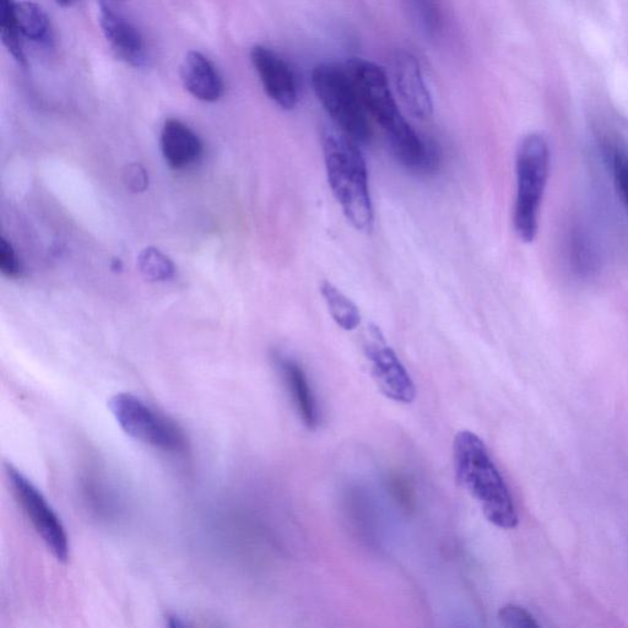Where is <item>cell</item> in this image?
<instances>
[{"label":"cell","instance_id":"1","mask_svg":"<svg viewBox=\"0 0 628 628\" xmlns=\"http://www.w3.org/2000/svg\"><path fill=\"white\" fill-rule=\"evenodd\" d=\"M367 113L380 124L397 160L413 172L435 170L436 150L419 137L400 112L384 70L377 64L353 58L345 64Z\"/></svg>","mask_w":628,"mask_h":628},{"label":"cell","instance_id":"2","mask_svg":"<svg viewBox=\"0 0 628 628\" xmlns=\"http://www.w3.org/2000/svg\"><path fill=\"white\" fill-rule=\"evenodd\" d=\"M322 150L328 183L348 223L362 234H371L375 227L366 161L359 144L329 126L322 131Z\"/></svg>","mask_w":628,"mask_h":628},{"label":"cell","instance_id":"3","mask_svg":"<svg viewBox=\"0 0 628 628\" xmlns=\"http://www.w3.org/2000/svg\"><path fill=\"white\" fill-rule=\"evenodd\" d=\"M453 462L458 483L478 501L487 521L502 529L516 528L519 518L510 489L483 440L460 431L453 442Z\"/></svg>","mask_w":628,"mask_h":628},{"label":"cell","instance_id":"4","mask_svg":"<svg viewBox=\"0 0 628 628\" xmlns=\"http://www.w3.org/2000/svg\"><path fill=\"white\" fill-rule=\"evenodd\" d=\"M550 169L549 146L543 135L529 134L517 151V197L513 224L525 243L534 241L539 229V214Z\"/></svg>","mask_w":628,"mask_h":628},{"label":"cell","instance_id":"5","mask_svg":"<svg viewBox=\"0 0 628 628\" xmlns=\"http://www.w3.org/2000/svg\"><path fill=\"white\" fill-rule=\"evenodd\" d=\"M312 86L335 127L357 144H368L372 128L367 111L345 67L321 63L312 72Z\"/></svg>","mask_w":628,"mask_h":628},{"label":"cell","instance_id":"6","mask_svg":"<svg viewBox=\"0 0 628 628\" xmlns=\"http://www.w3.org/2000/svg\"><path fill=\"white\" fill-rule=\"evenodd\" d=\"M112 415L127 435L159 451L184 454L188 449L186 433L169 416L157 411L143 399L119 393L108 403Z\"/></svg>","mask_w":628,"mask_h":628},{"label":"cell","instance_id":"7","mask_svg":"<svg viewBox=\"0 0 628 628\" xmlns=\"http://www.w3.org/2000/svg\"><path fill=\"white\" fill-rule=\"evenodd\" d=\"M13 494L39 534L47 549L59 562L69 559L70 545L66 528L42 492L13 464H5Z\"/></svg>","mask_w":628,"mask_h":628},{"label":"cell","instance_id":"8","mask_svg":"<svg viewBox=\"0 0 628 628\" xmlns=\"http://www.w3.org/2000/svg\"><path fill=\"white\" fill-rule=\"evenodd\" d=\"M365 354L371 364L373 378L382 393L393 402L410 404L416 398L413 378L387 344L380 328L370 326L365 339Z\"/></svg>","mask_w":628,"mask_h":628},{"label":"cell","instance_id":"9","mask_svg":"<svg viewBox=\"0 0 628 628\" xmlns=\"http://www.w3.org/2000/svg\"><path fill=\"white\" fill-rule=\"evenodd\" d=\"M395 89L410 115L420 121L432 116L433 101L418 59L406 51H397L392 61Z\"/></svg>","mask_w":628,"mask_h":628},{"label":"cell","instance_id":"10","mask_svg":"<svg viewBox=\"0 0 628 628\" xmlns=\"http://www.w3.org/2000/svg\"><path fill=\"white\" fill-rule=\"evenodd\" d=\"M251 61L270 99L284 110L295 108L299 101V91L295 74L288 62L264 46L252 48Z\"/></svg>","mask_w":628,"mask_h":628},{"label":"cell","instance_id":"11","mask_svg":"<svg viewBox=\"0 0 628 628\" xmlns=\"http://www.w3.org/2000/svg\"><path fill=\"white\" fill-rule=\"evenodd\" d=\"M100 25L106 40L113 50L134 67L143 66L145 62V45L140 31L131 21L119 14L110 0H99Z\"/></svg>","mask_w":628,"mask_h":628},{"label":"cell","instance_id":"12","mask_svg":"<svg viewBox=\"0 0 628 628\" xmlns=\"http://www.w3.org/2000/svg\"><path fill=\"white\" fill-rule=\"evenodd\" d=\"M161 149L172 169L184 170L199 161L203 143L186 124L178 119H169L162 128Z\"/></svg>","mask_w":628,"mask_h":628},{"label":"cell","instance_id":"13","mask_svg":"<svg viewBox=\"0 0 628 628\" xmlns=\"http://www.w3.org/2000/svg\"><path fill=\"white\" fill-rule=\"evenodd\" d=\"M181 77L184 88L200 101L216 102L224 95V83L218 70L200 52H189L183 59Z\"/></svg>","mask_w":628,"mask_h":628},{"label":"cell","instance_id":"14","mask_svg":"<svg viewBox=\"0 0 628 628\" xmlns=\"http://www.w3.org/2000/svg\"><path fill=\"white\" fill-rule=\"evenodd\" d=\"M276 362L303 424L308 429H316L319 424L318 405L305 371L290 357L276 356Z\"/></svg>","mask_w":628,"mask_h":628},{"label":"cell","instance_id":"15","mask_svg":"<svg viewBox=\"0 0 628 628\" xmlns=\"http://www.w3.org/2000/svg\"><path fill=\"white\" fill-rule=\"evenodd\" d=\"M21 35L25 39L43 47H51L54 37L50 18L39 4L21 2L15 5Z\"/></svg>","mask_w":628,"mask_h":628},{"label":"cell","instance_id":"16","mask_svg":"<svg viewBox=\"0 0 628 628\" xmlns=\"http://www.w3.org/2000/svg\"><path fill=\"white\" fill-rule=\"evenodd\" d=\"M321 294L330 316L341 329L346 330V332H353L360 327L362 317L359 308L337 286L329 283V281H323Z\"/></svg>","mask_w":628,"mask_h":628},{"label":"cell","instance_id":"17","mask_svg":"<svg viewBox=\"0 0 628 628\" xmlns=\"http://www.w3.org/2000/svg\"><path fill=\"white\" fill-rule=\"evenodd\" d=\"M14 0H0V36L7 50L21 66H26V58L23 47V35H21L18 20H16Z\"/></svg>","mask_w":628,"mask_h":628},{"label":"cell","instance_id":"18","mask_svg":"<svg viewBox=\"0 0 628 628\" xmlns=\"http://www.w3.org/2000/svg\"><path fill=\"white\" fill-rule=\"evenodd\" d=\"M140 273L149 281H166L175 275V265L159 249L149 247L140 253L138 259Z\"/></svg>","mask_w":628,"mask_h":628},{"label":"cell","instance_id":"19","mask_svg":"<svg viewBox=\"0 0 628 628\" xmlns=\"http://www.w3.org/2000/svg\"><path fill=\"white\" fill-rule=\"evenodd\" d=\"M411 12L426 35L436 36L441 31L442 14L438 0H408Z\"/></svg>","mask_w":628,"mask_h":628},{"label":"cell","instance_id":"20","mask_svg":"<svg viewBox=\"0 0 628 628\" xmlns=\"http://www.w3.org/2000/svg\"><path fill=\"white\" fill-rule=\"evenodd\" d=\"M611 151L617 191L628 208V149L624 145L615 144Z\"/></svg>","mask_w":628,"mask_h":628},{"label":"cell","instance_id":"21","mask_svg":"<svg viewBox=\"0 0 628 628\" xmlns=\"http://www.w3.org/2000/svg\"><path fill=\"white\" fill-rule=\"evenodd\" d=\"M498 620L505 627L510 628H538L539 624L534 616L517 605H506L498 611Z\"/></svg>","mask_w":628,"mask_h":628},{"label":"cell","instance_id":"22","mask_svg":"<svg viewBox=\"0 0 628 628\" xmlns=\"http://www.w3.org/2000/svg\"><path fill=\"white\" fill-rule=\"evenodd\" d=\"M123 181L129 191L143 193L149 186V175L142 165L129 164L123 171Z\"/></svg>","mask_w":628,"mask_h":628},{"label":"cell","instance_id":"23","mask_svg":"<svg viewBox=\"0 0 628 628\" xmlns=\"http://www.w3.org/2000/svg\"><path fill=\"white\" fill-rule=\"evenodd\" d=\"M586 241L583 235L573 237L572 253L573 263L577 265L578 272L588 273L593 267L594 259Z\"/></svg>","mask_w":628,"mask_h":628},{"label":"cell","instance_id":"24","mask_svg":"<svg viewBox=\"0 0 628 628\" xmlns=\"http://www.w3.org/2000/svg\"><path fill=\"white\" fill-rule=\"evenodd\" d=\"M0 269L9 278H16L21 272L19 258L16 256L12 243L4 237L0 240Z\"/></svg>","mask_w":628,"mask_h":628},{"label":"cell","instance_id":"25","mask_svg":"<svg viewBox=\"0 0 628 628\" xmlns=\"http://www.w3.org/2000/svg\"><path fill=\"white\" fill-rule=\"evenodd\" d=\"M56 2L63 8H69L72 7V5L77 2V0H56Z\"/></svg>","mask_w":628,"mask_h":628},{"label":"cell","instance_id":"26","mask_svg":"<svg viewBox=\"0 0 628 628\" xmlns=\"http://www.w3.org/2000/svg\"><path fill=\"white\" fill-rule=\"evenodd\" d=\"M113 264H115V265H112L113 270H116V272L117 270H122L123 265H122L121 259H115V261H113Z\"/></svg>","mask_w":628,"mask_h":628},{"label":"cell","instance_id":"27","mask_svg":"<svg viewBox=\"0 0 628 628\" xmlns=\"http://www.w3.org/2000/svg\"><path fill=\"white\" fill-rule=\"evenodd\" d=\"M110 2L115 3V2H126V0H110Z\"/></svg>","mask_w":628,"mask_h":628}]
</instances>
